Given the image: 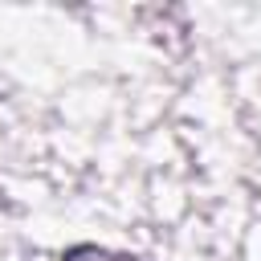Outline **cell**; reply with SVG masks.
<instances>
[{"label":"cell","instance_id":"6da1fadb","mask_svg":"<svg viewBox=\"0 0 261 261\" xmlns=\"http://www.w3.org/2000/svg\"><path fill=\"white\" fill-rule=\"evenodd\" d=\"M61 261H143L135 253H122V249H110V245H69L61 253Z\"/></svg>","mask_w":261,"mask_h":261}]
</instances>
